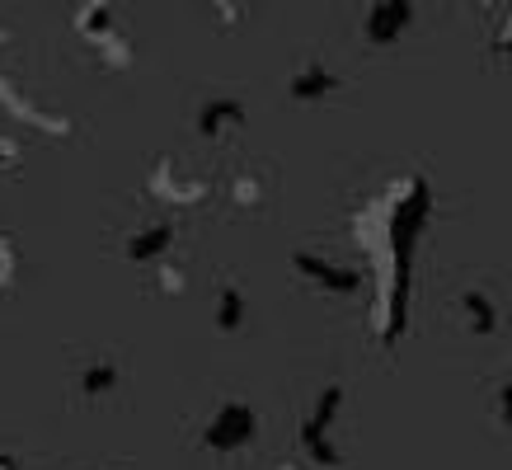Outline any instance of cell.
<instances>
[{"mask_svg":"<svg viewBox=\"0 0 512 470\" xmlns=\"http://www.w3.org/2000/svg\"><path fill=\"white\" fill-rule=\"evenodd\" d=\"M151 193H156L160 203L193 207V203H207L212 184H207L202 174H184L179 160H156V170H151Z\"/></svg>","mask_w":512,"mask_h":470,"instance_id":"8992f818","label":"cell"},{"mask_svg":"<svg viewBox=\"0 0 512 470\" xmlns=\"http://www.w3.org/2000/svg\"><path fill=\"white\" fill-rule=\"evenodd\" d=\"M0 470H19V461L10 452H0Z\"/></svg>","mask_w":512,"mask_h":470,"instance_id":"ffe728a7","label":"cell"},{"mask_svg":"<svg viewBox=\"0 0 512 470\" xmlns=\"http://www.w3.org/2000/svg\"><path fill=\"white\" fill-rule=\"evenodd\" d=\"M259 438V409L249 405V400H221L207 423H202V452L212 456H235L245 452L249 442Z\"/></svg>","mask_w":512,"mask_h":470,"instance_id":"277c9868","label":"cell"},{"mask_svg":"<svg viewBox=\"0 0 512 470\" xmlns=\"http://www.w3.org/2000/svg\"><path fill=\"white\" fill-rule=\"evenodd\" d=\"M343 400H348L343 386H325V391L315 395L311 414H306V423H301V452H306V466H315V470H339L343 466V452L334 447V419H339Z\"/></svg>","mask_w":512,"mask_h":470,"instance_id":"3957f363","label":"cell"},{"mask_svg":"<svg viewBox=\"0 0 512 470\" xmlns=\"http://www.w3.org/2000/svg\"><path fill=\"white\" fill-rule=\"evenodd\" d=\"M245 118H249L245 99H235V94H212V99L198 109V132L207 141H221V137H231V132H240Z\"/></svg>","mask_w":512,"mask_h":470,"instance_id":"30bf717a","label":"cell"},{"mask_svg":"<svg viewBox=\"0 0 512 470\" xmlns=\"http://www.w3.org/2000/svg\"><path fill=\"white\" fill-rule=\"evenodd\" d=\"M156 287H160V292H174V297H179L188 282H184V273H179V268L165 259V264H156Z\"/></svg>","mask_w":512,"mask_h":470,"instance_id":"ac0fdd59","label":"cell"},{"mask_svg":"<svg viewBox=\"0 0 512 470\" xmlns=\"http://www.w3.org/2000/svg\"><path fill=\"white\" fill-rule=\"evenodd\" d=\"M264 198H268V188H264V179L259 174H235L231 179V203L235 207H264Z\"/></svg>","mask_w":512,"mask_h":470,"instance_id":"9a60e30c","label":"cell"},{"mask_svg":"<svg viewBox=\"0 0 512 470\" xmlns=\"http://www.w3.org/2000/svg\"><path fill=\"white\" fill-rule=\"evenodd\" d=\"M409 29H414V0H372L362 19V38L372 47H395Z\"/></svg>","mask_w":512,"mask_h":470,"instance_id":"5b68a950","label":"cell"},{"mask_svg":"<svg viewBox=\"0 0 512 470\" xmlns=\"http://www.w3.org/2000/svg\"><path fill=\"white\" fill-rule=\"evenodd\" d=\"M15 268H19V250H15V240L10 235H0V292L15 282Z\"/></svg>","mask_w":512,"mask_h":470,"instance_id":"2e32d148","label":"cell"},{"mask_svg":"<svg viewBox=\"0 0 512 470\" xmlns=\"http://www.w3.org/2000/svg\"><path fill=\"white\" fill-rule=\"evenodd\" d=\"M0 104H5V113H10V118H19L24 127H38V132H47V137H66V132H71V123H66L62 113L38 109L29 94L15 90L10 80H0Z\"/></svg>","mask_w":512,"mask_h":470,"instance_id":"9c48e42d","label":"cell"},{"mask_svg":"<svg viewBox=\"0 0 512 470\" xmlns=\"http://www.w3.org/2000/svg\"><path fill=\"white\" fill-rule=\"evenodd\" d=\"M76 29L85 43H109V38H118V24H113V5L109 0H85L76 10Z\"/></svg>","mask_w":512,"mask_h":470,"instance_id":"5bb4252c","label":"cell"},{"mask_svg":"<svg viewBox=\"0 0 512 470\" xmlns=\"http://www.w3.org/2000/svg\"><path fill=\"white\" fill-rule=\"evenodd\" d=\"M282 470H301V466H296V461H287V466H282ZM315 470V466H311Z\"/></svg>","mask_w":512,"mask_h":470,"instance_id":"44dd1931","label":"cell"},{"mask_svg":"<svg viewBox=\"0 0 512 470\" xmlns=\"http://www.w3.org/2000/svg\"><path fill=\"white\" fill-rule=\"evenodd\" d=\"M461 311H466V329L475 334V339H489V334H498V329H503V306H498L484 287L461 292Z\"/></svg>","mask_w":512,"mask_h":470,"instance_id":"4fadbf2b","label":"cell"},{"mask_svg":"<svg viewBox=\"0 0 512 470\" xmlns=\"http://www.w3.org/2000/svg\"><path fill=\"white\" fill-rule=\"evenodd\" d=\"M10 160H15V146H10V141H0V165H10Z\"/></svg>","mask_w":512,"mask_h":470,"instance_id":"d6986e66","label":"cell"},{"mask_svg":"<svg viewBox=\"0 0 512 470\" xmlns=\"http://www.w3.org/2000/svg\"><path fill=\"white\" fill-rule=\"evenodd\" d=\"M339 90H343V76L329 62H320V57H311V62L287 80V94H292L296 104H325V99H334Z\"/></svg>","mask_w":512,"mask_h":470,"instance_id":"ba28073f","label":"cell"},{"mask_svg":"<svg viewBox=\"0 0 512 470\" xmlns=\"http://www.w3.org/2000/svg\"><path fill=\"white\" fill-rule=\"evenodd\" d=\"M249 320V297L240 282H217V292H212V325L217 334H240Z\"/></svg>","mask_w":512,"mask_h":470,"instance_id":"7c38bea8","label":"cell"},{"mask_svg":"<svg viewBox=\"0 0 512 470\" xmlns=\"http://www.w3.org/2000/svg\"><path fill=\"white\" fill-rule=\"evenodd\" d=\"M76 386L85 400H104V395H113L118 386H123V362L113 358V353H94L85 367H80Z\"/></svg>","mask_w":512,"mask_h":470,"instance_id":"8fae6325","label":"cell"},{"mask_svg":"<svg viewBox=\"0 0 512 470\" xmlns=\"http://www.w3.org/2000/svg\"><path fill=\"white\" fill-rule=\"evenodd\" d=\"M292 273L306 282L311 292L334 297V301H348L367 287V268L343 264V259H334V254H325V250H292Z\"/></svg>","mask_w":512,"mask_h":470,"instance_id":"7a4b0ae2","label":"cell"},{"mask_svg":"<svg viewBox=\"0 0 512 470\" xmlns=\"http://www.w3.org/2000/svg\"><path fill=\"white\" fill-rule=\"evenodd\" d=\"M433 217V188L423 174H414L404 193L390 207L372 212V221L386 235V292H381V344H395L409 325V264H414V250H419V235Z\"/></svg>","mask_w":512,"mask_h":470,"instance_id":"6da1fadb","label":"cell"},{"mask_svg":"<svg viewBox=\"0 0 512 470\" xmlns=\"http://www.w3.org/2000/svg\"><path fill=\"white\" fill-rule=\"evenodd\" d=\"M174 235H179V226H174L170 217H156V221H146V226H137V235L123 245V254L132 259V264H165L174 250Z\"/></svg>","mask_w":512,"mask_h":470,"instance_id":"52a82bcc","label":"cell"},{"mask_svg":"<svg viewBox=\"0 0 512 470\" xmlns=\"http://www.w3.org/2000/svg\"><path fill=\"white\" fill-rule=\"evenodd\" d=\"M494 419L512 433V381H498L494 386Z\"/></svg>","mask_w":512,"mask_h":470,"instance_id":"e0dca14e","label":"cell"}]
</instances>
